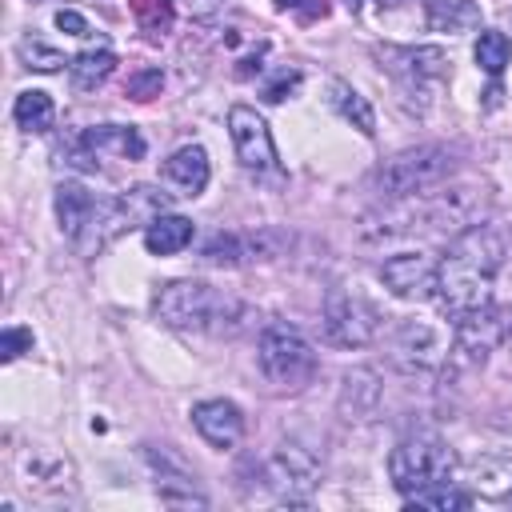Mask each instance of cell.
<instances>
[{
	"mask_svg": "<svg viewBox=\"0 0 512 512\" xmlns=\"http://www.w3.org/2000/svg\"><path fill=\"white\" fill-rule=\"evenodd\" d=\"M472 56H476V64H480L488 76H500V72H504V64H508V56H512V44H508V36H504V32L484 28V32L476 36Z\"/></svg>",
	"mask_w": 512,
	"mask_h": 512,
	"instance_id": "d4e9b609",
	"label": "cell"
},
{
	"mask_svg": "<svg viewBox=\"0 0 512 512\" xmlns=\"http://www.w3.org/2000/svg\"><path fill=\"white\" fill-rule=\"evenodd\" d=\"M84 136L96 148V156H104V152H116L124 160H140L144 156V136L132 124H96V128H84Z\"/></svg>",
	"mask_w": 512,
	"mask_h": 512,
	"instance_id": "ffe728a7",
	"label": "cell"
},
{
	"mask_svg": "<svg viewBox=\"0 0 512 512\" xmlns=\"http://www.w3.org/2000/svg\"><path fill=\"white\" fill-rule=\"evenodd\" d=\"M280 12H300L304 20H316V16H328V0H276Z\"/></svg>",
	"mask_w": 512,
	"mask_h": 512,
	"instance_id": "d6a6232c",
	"label": "cell"
},
{
	"mask_svg": "<svg viewBox=\"0 0 512 512\" xmlns=\"http://www.w3.org/2000/svg\"><path fill=\"white\" fill-rule=\"evenodd\" d=\"M208 176H212V164L200 144H184L160 164V180L172 188V196H200L208 188Z\"/></svg>",
	"mask_w": 512,
	"mask_h": 512,
	"instance_id": "7c38bea8",
	"label": "cell"
},
{
	"mask_svg": "<svg viewBox=\"0 0 512 512\" xmlns=\"http://www.w3.org/2000/svg\"><path fill=\"white\" fill-rule=\"evenodd\" d=\"M140 32L148 36H164L172 28V16H176V0H128Z\"/></svg>",
	"mask_w": 512,
	"mask_h": 512,
	"instance_id": "484cf974",
	"label": "cell"
},
{
	"mask_svg": "<svg viewBox=\"0 0 512 512\" xmlns=\"http://www.w3.org/2000/svg\"><path fill=\"white\" fill-rule=\"evenodd\" d=\"M200 256L208 264H248V236H240V232H216L200 248Z\"/></svg>",
	"mask_w": 512,
	"mask_h": 512,
	"instance_id": "4316f807",
	"label": "cell"
},
{
	"mask_svg": "<svg viewBox=\"0 0 512 512\" xmlns=\"http://www.w3.org/2000/svg\"><path fill=\"white\" fill-rule=\"evenodd\" d=\"M256 364L268 376V384H276L284 392L308 388L316 380V368H320L312 340L296 324H284V320L264 324V332L256 340Z\"/></svg>",
	"mask_w": 512,
	"mask_h": 512,
	"instance_id": "3957f363",
	"label": "cell"
},
{
	"mask_svg": "<svg viewBox=\"0 0 512 512\" xmlns=\"http://www.w3.org/2000/svg\"><path fill=\"white\" fill-rule=\"evenodd\" d=\"M328 104H332L352 128H360L364 136L376 132V112H372V104H368L348 80H332V84H328Z\"/></svg>",
	"mask_w": 512,
	"mask_h": 512,
	"instance_id": "44dd1931",
	"label": "cell"
},
{
	"mask_svg": "<svg viewBox=\"0 0 512 512\" xmlns=\"http://www.w3.org/2000/svg\"><path fill=\"white\" fill-rule=\"evenodd\" d=\"M152 316L176 332H232L244 320V304L208 288L204 280H168L152 296Z\"/></svg>",
	"mask_w": 512,
	"mask_h": 512,
	"instance_id": "7a4b0ae2",
	"label": "cell"
},
{
	"mask_svg": "<svg viewBox=\"0 0 512 512\" xmlns=\"http://www.w3.org/2000/svg\"><path fill=\"white\" fill-rule=\"evenodd\" d=\"M56 28H64L68 36H88V20L80 12H72V8H60L56 12Z\"/></svg>",
	"mask_w": 512,
	"mask_h": 512,
	"instance_id": "836d02e7",
	"label": "cell"
},
{
	"mask_svg": "<svg viewBox=\"0 0 512 512\" xmlns=\"http://www.w3.org/2000/svg\"><path fill=\"white\" fill-rule=\"evenodd\" d=\"M512 340V308H476L468 312L464 320H456V336H452V360L464 364V368H476L484 364L500 344Z\"/></svg>",
	"mask_w": 512,
	"mask_h": 512,
	"instance_id": "52a82bcc",
	"label": "cell"
},
{
	"mask_svg": "<svg viewBox=\"0 0 512 512\" xmlns=\"http://www.w3.org/2000/svg\"><path fill=\"white\" fill-rule=\"evenodd\" d=\"M452 172V152L440 144H416L396 152L380 172H376V188L388 200H404V196H424L428 188H436L440 180H448Z\"/></svg>",
	"mask_w": 512,
	"mask_h": 512,
	"instance_id": "5b68a950",
	"label": "cell"
},
{
	"mask_svg": "<svg viewBox=\"0 0 512 512\" xmlns=\"http://www.w3.org/2000/svg\"><path fill=\"white\" fill-rule=\"evenodd\" d=\"M196 236V224L188 216H176V212H164L156 216L148 228H144V248L152 256H172V252H184Z\"/></svg>",
	"mask_w": 512,
	"mask_h": 512,
	"instance_id": "ac0fdd59",
	"label": "cell"
},
{
	"mask_svg": "<svg viewBox=\"0 0 512 512\" xmlns=\"http://www.w3.org/2000/svg\"><path fill=\"white\" fill-rule=\"evenodd\" d=\"M376 60H380V68H388L408 88L444 80L448 64H452L448 52L436 44H384V48H376Z\"/></svg>",
	"mask_w": 512,
	"mask_h": 512,
	"instance_id": "30bf717a",
	"label": "cell"
},
{
	"mask_svg": "<svg viewBox=\"0 0 512 512\" xmlns=\"http://www.w3.org/2000/svg\"><path fill=\"white\" fill-rule=\"evenodd\" d=\"M452 472H456V452L436 432H412L388 456V476L404 496L428 484H444L452 480Z\"/></svg>",
	"mask_w": 512,
	"mask_h": 512,
	"instance_id": "277c9868",
	"label": "cell"
},
{
	"mask_svg": "<svg viewBox=\"0 0 512 512\" xmlns=\"http://www.w3.org/2000/svg\"><path fill=\"white\" fill-rule=\"evenodd\" d=\"M404 504L408 508H436V512H464V508H472V496L444 480V484H428L420 492H408Z\"/></svg>",
	"mask_w": 512,
	"mask_h": 512,
	"instance_id": "cb8c5ba5",
	"label": "cell"
},
{
	"mask_svg": "<svg viewBox=\"0 0 512 512\" xmlns=\"http://www.w3.org/2000/svg\"><path fill=\"white\" fill-rule=\"evenodd\" d=\"M180 4H184L192 16H200V20H204V16H216L224 0H180Z\"/></svg>",
	"mask_w": 512,
	"mask_h": 512,
	"instance_id": "e575fe53",
	"label": "cell"
},
{
	"mask_svg": "<svg viewBox=\"0 0 512 512\" xmlns=\"http://www.w3.org/2000/svg\"><path fill=\"white\" fill-rule=\"evenodd\" d=\"M96 196L84 188V184H76V180H64L60 188H56V220H60V232L76 244L80 236H84V228L92 224V216H96Z\"/></svg>",
	"mask_w": 512,
	"mask_h": 512,
	"instance_id": "2e32d148",
	"label": "cell"
},
{
	"mask_svg": "<svg viewBox=\"0 0 512 512\" xmlns=\"http://www.w3.org/2000/svg\"><path fill=\"white\" fill-rule=\"evenodd\" d=\"M12 120H16L24 132H48V128L56 124V104H52L48 92L28 88V92L16 96V104H12Z\"/></svg>",
	"mask_w": 512,
	"mask_h": 512,
	"instance_id": "603a6c76",
	"label": "cell"
},
{
	"mask_svg": "<svg viewBox=\"0 0 512 512\" xmlns=\"http://www.w3.org/2000/svg\"><path fill=\"white\" fill-rule=\"evenodd\" d=\"M420 4H424L428 20L436 28H460V24H472L476 20L472 0H420Z\"/></svg>",
	"mask_w": 512,
	"mask_h": 512,
	"instance_id": "83f0119b",
	"label": "cell"
},
{
	"mask_svg": "<svg viewBox=\"0 0 512 512\" xmlns=\"http://www.w3.org/2000/svg\"><path fill=\"white\" fill-rule=\"evenodd\" d=\"M20 60H24V68H36V72H60L64 64H72L64 52H56V48H48L44 40H20Z\"/></svg>",
	"mask_w": 512,
	"mask_h": 512,
	"instance_id": "f1b7e54d",
	"label": "cell"
},
{
	"mask_svg": "<svg viewBox=\"0 0 512 512\" xmlns=\"http://www.w3.org/2000/svg\"><path fill=\"white\" fill-rule=\"evenodd\" d=\"M112 72H116V56H112L108 48H84V52L72 56V64H68V76H72V84H76L80 92L100 88Z\"/></svg>",
	"mask_w": 512,
	"mask_h": 512,
	"instance_id": "7402d4cb",
	"label": "cell"
},
{
	"mask_svg": "<svg viewBox=\"0 0 512 512\" xmlns=\"http://www.w3.org/2000/svg\"><path fill=\"white\" fill-rule=\"evenodd\" d=\"M160 88H164V72L160 68H136L124 80V96L128 100H152V96H160Z\"/></svg>",
	"mask_w": 512,
	"mask_h": 512,
	"instance_id": "f546056e",
	"label": "cell"
},
{
	"mask_svg": "<svg viewBox=\"0 0 512 512\" xmlns=\"http://www.w3.org/2000/svg\"><path fill=\"white\" fill-rule=\"evenodd\" d=\"M380 324H384V316H380V308L368 296L348 292V288H332L324 296L320 328H324L328 344H336V348H364L380 332Z\"/></svg>",
	"mask_w": 512,
	"mask_h": 512,
	"instance_id": "8992f818",
	"label": "cell"
},
{
	"mask_svg": "<svg viewBox=\"0 0 512 512\" xmlns=\"http://www.w3.org/2000/svg\"><path fill=\"white\" fill-rule=\"evenodd\" d=\"M380 404V384H376V372L368 368H356L344 376V388H340V412L344 420H372Z\"/></svg>",
	"mask_w": 512,
	"mask_h": 512,
	"instance_id": "d6986e66",
	"label": "cell"
},
{
	"mask_svg": "<svg viewBox=\"0 0 512 512\" xmlns=\"http://www.w3.org/2000/svg\"><path fill=\"white\" fill-rule=\"evenodd\" d=\"M300 88V72L296 68H280L276 72V80H268L264 84V100H272V104H280L288 92H296Z\"/></svg>",
	"mask_w": 512,
	"mask_h": 512,
	"instance_id": "1f68e13d",
	"label": "cell"
},
{
	"mask_svg": "<svg viewBox=\"0 0 512 512\" xmlns=\"http://www.w3.org/2000/svg\"><path fill=\"white\" fill-rule=\"evenodd\" d=\"M228 136H232V148H236V160L264 176V172H276V140H272V128L264 124V116L248 104H232L228 108Z\"/></svg>",
	"mask_w": 512,
	"mask_h": 512,
	"instance_id": "9c48e42d",
	"label": "cell"
},
{
	"mask_svg": "<svg viewBox=\"0 0 512 512\" xmlns=\"http://www.w3.org/2000/svg\"><path fill=\"white\" fill-rule=\"evenodd\" d=\"M396 360L404 368H436L444 360V340L424 320H404L396 328Z\"/></svg>",
	"mask_w": 512,
	"mask_h": 512,
	"instance_id": "5bb4252c",
	"label": "cell"
},
{
	"mask_svg": "<svg viewBox=\"0 0 512 512\" xmlns=\"http://www.w3.org/2000/svg\"><path fill=\"white\" fill-rule=\"evenodd\" d=\"M380 280L400 300H424L436 292V264L424 252H396L380 264Z\"/></svg>",
	"mask_w": 512,
	"mask_h": 512,
	"instance_id": "8fae6325",
	"label": "cell"
},
{
	"mask_svg": "<svg viewBox=\"0 0 512 512\" xmlns=\"http://www.w3.org/2000/svg\"><path fill=\"white\" fill-rule=\"evenodd\" d=\"M264 476H268V484H272L276 496H284L288 504H304V500L316 492V484H320V460H316L304 444L284 440V444H276V452L268 456Z\"/></svg>",
	"mask_w": 512,
	"mask_h": 512,
	"instance_id": "ba28073f",
	"label": "cell"
},
{
	"mask_svg": "<svg viewBox=\"0 0 512 512\" xmlns=\"http://www.w3.org/2000/svg\"><path fill=\"white\" fill-rule=\"evenodd\" d=\"M472 492L492 504H512V460L508 456H476L468 464Z\"/></svg>",
	"mask_w": 512,
	"mask_h": 512,
	"instance_id": "e0dca14e",
	"label": "cell"
},
{
	"mask_svg": "<svg viewBox=\"0 0 512 512\" xmlns=\"http://www.w3.org/2000/svg\"><path fill=\"white\" fill-rule=\"evenodd\" d=\"M352 16L376 24L380 32H412L420 24V0H344Z\"/></svg>",
	"mask_w": 512,
	"mask_h": 512,
	"instance_id": "9a60e30c",
	"label": "cell"
},
{
	"mask_svg": "<svg viewBox=\"0 0 512 512\" xmlns=\"http://www.w3.org/2000/svg\"><path fill=\"white\" fill-rule=\"evenodd\" d=\"M504 264V240L496 228L488 224H468L460 236H452V244L444 248L440 264H436V304L440 312L456 324L468 312L484 308L492 300V284L496 272Z\"/></svg>",
	"mask_w": 512,
	"mask_h": 512,
	"instance_id": "6da1fadb",
	"label": "cell"
},
{
	"mask_svg": "<svg viewBox=\"0 0 512 512\" xmlns=\"http://www.w3.org/2000/svg\"><path fill=\"white\" fill-rule=\"evenodd\" d=\"M192 424L196 432L212 444V448H236L240 436H244V412L232 404V400H200L192 408Z\"/></svg>",
	"mask_w": 512,
	"mask_h": 512,
	"instance_id": "4fadbf2b",
	"label": "cell"
},
{
	"mask_svg": "<svg viewBox=\"0 0 512 512\" xmlns=\"http://www.w3.org/2000/svg\"><path fill=\"white\" fill-rule=\"evenodd\" d=\"M24 352H32V328H4V336H0V360H16Z\"/></svg>",
	"mask_w": 512,
	"mask_h": 512,
	"instance_id": "4dcf8cb0",
	"label": "cell"
}]
</instances>
